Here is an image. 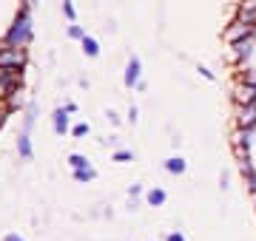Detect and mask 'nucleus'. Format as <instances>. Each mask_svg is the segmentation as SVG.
Returning a JSON list of instances; mask_svg holds the SVG:
<instances>
[{
  "label": "nucleus",
  "instance_id": "1",
  "mask_svg": "<svg viewBox=\"0 0 256 241\" xmlns=\"http://www.w3.org/2000/svg\"><path fill=\"white\" fill-rule=\"evenodd\" d=\"M29 40H32V17H29V6H23L15 26L6 34V43L9 46H29Z\"/></svg>",
  "mask_w": 256,
  "mask_h": 241
},
{
  "label": "nucleus",
  "instance_id": "2",
  "mask_svg": "<svg viewBox=\"0 0 256 241\" xmlns=\"http://www.w3.org/2000/svg\"><path fill=\"white\" fill-rule=\"evenodd\" d=\"M26 63V48L23 46H6L0 48V68H23Z\"/></svg>",
  "mask_w": 256,
  "mask_h": 241
},
{
  "label": "nucleus",
  "instance_id": "3",
  "mask_svg": "<svg viewBox=\"0 0 256 241\" xmlns=\"http://www.w3.org/2000/svg\"><path fill=\"white\" fill-rule=\"evenodd\" d=\"M231 51H234V63L245 65L248 60H251V54H254V34H251V37H245V40L231 43Z\"/></svg>",
  "mask_w": 256,
  "mask_h": 241
},
{
  "label": "nucleus",
  "instance_id": "4",
  "mask_svg": "<svg viewBox=\"0 0 256 241\" xmlns=\"http://www.w3.org/2000/svg\"><path fill=\"white\" fill-rule=\"evenodd\" d=\"M254 32H256V26L245 23V20H236V23H231V29L225 32V40H228V43H236V40H245V37H251Z\"/></svg>",
  "mask_w": 256,
  "mask_h": 241
},
{
  "label": "nucleus",
  "instance_id": "5",
  "mask_svg": "<svg viewBox=\"0 0 256 241\" xmlns=\"http://www.w3.org/2000/svg\"><path fill=\"white\" fill-rule=\"evenodd\" d=\"M0 88L6 94H12L15 88H20V68H0Z\"/></svg>",
  "mask_w": 256,
  "mask_h": 241
},
{
  "label": "nucleus",
  "instance_id": "6",
  "mask_svg": "<svg viewBox=\"0 0 256 241\" xmlns=\"http://www.w3.org/2000/svg\"><path fill=\"white\" fill-rule=\"evenodd\" d=\"M139 71H142L139 57H131V60H128V65H125V77H122L125 88H137V82H139Z\"/></svg>",
  "mask_w": 256,
  "mask_h": 241
},
{
  "label": "nucleus",
  "instance_id": "7",
  "mask_svg": "<svg viewBox=\"0 0 256 241\" xmlns=\"http://www.w3.org/2000/svg\"><path fill=\"white\" fill-rule=\"evenodd\" d=\"M239 128H256V102L251 105H242V111H239Z\"/></svg>",
  "mask_w": 256,
  "mask_h": 241
},
{
  "label": "nucleus",
  "instance_id": "8",
  "mask_svg": "<svg viewBox=\"0 0 256 241\" xmlns=\"http://www.w3.org/2000/svg\"><path fill=\"white\" fill-rule=\"evenodd\" d=\"M234 99H236L239 105H251V102H256V88L248 85V82H242L236 88V96H234Z\"/></svg>",
  "mask_w": 256,
  "mask_h": 241
},
{
  "label": "nucleus",
  "instance_id": "9",
  "mask_svg": "<svg viewBox=\"0 0 256 241\" xmlns=\"http://www.w3.org/2000/svg\"><path fill=\"white\" fill-rule=\"evenodd\" d=\"M51 122H54V130L63 136V133L68 130V111H66V108H57L54 116H51Z\"/></svg>",
  "mask_w": 256,
  "mask_h": 241
},
{
  "label": "nucleus",
  "instance_id": "10",
  "mask_svg": "<svg viewBox=\"0 0 256 241\" xmlns=\"http://www.w3.org/2000/svg\"><path fill=\"white\" fill-rule=\"evenodd\" d=\"M185 159H182V156H171L168 162H165V170H168V173H174V176H182V173H185Z\"/></svg>",
  "mask_w": 256,
  "mask_h": 241
},
{
  "label": "nucleus",
  "instance_id": "11",
  "mask_svg": "<svg viewBox=\"0 0 256 241\" xmlns=\"http://www.w3.org/2000/svg\"><path fill=\"white\" fill-rule=\"evenodd\" d=\"M17 153H20L23 159H32V139H29V130L20 133V139H17Z\"/></svg>",
  "mask_w": 256,
  "mask_h": 241
},
{
  "label": "nucleus",
  "instance_id": "12",
  "mask_svg": "<svg viewBox=\"0 0 256 241\" xmlns=\"http://www.w3.org/2000/svg\"><path fill=\"white\" fill-rule=\"evenodd\" d=\"M145 199H148V204H151V207H162V204H165V199H168V193L162 190V187H154V190H148Z\"/></svg>",
  "mask_w": 256,
  "mask_h": 241
},
{
  "label": "nucleus",
  "instance_id": "13",
  "mask_svg": "<svg viewBox=\"0 0 256 241\" xmlns=\"http://www.w3.org/2000/svg\"><path fill=\"white\" fill-rule=\"evenodd\" d=\"M80 43H83V51H85V57H97V54H100V43H97L94 37H88V34H85V37H83V40H80Z\"/></svg>",
  "mask_w": 256,
  "mask_h": 241
},
{
  "label": "nucleus",
  "instance_id": "14",
  "mask_svg": "<svg viewBox=\"0 0 256 241\" xmlns=\"http://www.w3.org/2000/svg\"><path fill=\"white\" fill-rule=\"evenodd\" d=\"M97 170L94 167H83V170H74V182H94Z\"/></svg>",
  "mask_w": 256,
  "mask_h": 241
},
{
  "label": "nucleus",
  "instance_id": "15",
  "mask_svg": "<svg viewBox=\"0 0 256 241\" xmlns=\"http://www.w3.org/2000/svg\"><path fill=\"white\" fill-rule=\"evenodd\" d=\"M68 165H71V170H83V167H91V165H88V159H85V156H80V153H71V156H68Z\"/></svg>",
  "mask_w": 256,
  "mask_h": 241
},
{
  "label": "nucleus",
  "instance_id": "16",
  "mask_svg": "<svg viewBox=\"0 0 256 241\" xmlns=\"http://www.w3.org/2000/svg\"><path fill=\"white\" fill-rule=\"evenodd\" d=\"M242 167H245V179H248V187H251V193H256V170L248 165V162H242Z\"/></svg>",
  "mask_w": 256,
  "mask_h": 241
},
{
  "label": "nucleus",
  "instance_id": "17",
  "mask_svg": "<svg viewBox=\"0 0 256 241\" xmlns=\"http://www.w3.org/2000/svg\"><path fill=\"white\" fill-rule=\"evenodd\" d=\"M131 159H134L131 150H117V153H114V162H131Z\"/></svg>",
  "mask_w": 256,
  "mask_h": 241
},
{
  "label": "nucleus",
  "instance_id": "18",
  "mask_svg": "<svg viewBox=\"0 0 256 241\" xmlns=\"http://www.w3.org/2000/svg\"><path fill=\"white\" fill-rule=\"evenodd\" d=\"M68 37H74V40H83L85 32L80 29V26H68Z\"/></svg>",
  "mask_w": 256,
  "mask_h": 241
},
{
  "label": "nucleus",
  "instance_id": "19",
  "mask_svg": "<svg viewBox=\"0 0 256 241\" xmlns=\"http://www.w3.org/2000/svg\"><path fill=\"white\" fill-rule=\"evenodd\" d=\"M88 122H80V125H74V130H71V133H74V136H85V133H88Z\"/></svg>",
  "mask_w": 256,
  "mask_h": 241
},
{
  "label": "nucleus",
  "instance_id": "20",
  "mask_svg": "<svg viewBox=\"0 0 256 241\" xmlns=\"http://www.w3.org/2000/svg\"><path fill=\"white\" fill-rule=\"evenodd\" d=\"M63 12H66L68 20H74V17H77V15H74V6H71V0H63Z\"/></svg>",
  "mask_w": 256,
  "mask_h": 241
},
{
  "label": "nucleus",
  "instance_id": "21",
  "mask_svg": "<svg viewBox=\"0 0 256 241\" xmlns=\"http://www.w3.org/2000/svg\"><path fill=\"white\" fill-rule=\"evenodd\" d=\"M242 82H248V85H254V88H256V74H254V71H248V74H242Z\"/></svg>",
  "mask_w": 256,
  "mask_h": 241
},
{
  "label": "nucleus",
  "instance_id": "22",
  "mask_svg": "<svg viewBox=\"0 0 256 241\" xmlns=\"http://www.w3.org/2000/svg\"><path fill=\"white\" fill-rule=\"evenodd\" d=\"M165 241H185V236L177 230V233H168V239H165Z\"/></svg>",
  "mask_w": 256,
  "mask_h": 241
},
{
  "label": "nucleus",
  "instance_id": "23",
  "mask_svg": "<svg viewBox=\"0 0 256 241\" xmlns=\"http://www.w3.org/2000/svg\"><path fill=\"white\" fill-rule=\"evenodd\" d=\"M199 74H202L205 80H214V71H211V68H205V65H199Z\"/></svg>",
  "mask_w": 256,
  "mask_h": 241
},
{
  "label": "nucleus",
  "instance_id": "24",
  "mask_svg": "<svg viewBox=\"0 0 256 241\" xmlns=\"http://www.w3.org/2000/svg\"><path fill=\"white\" fill-rule=\"evenodd\" d=\"M3 241H26V239H23V236H17V233H9Z\"/></svg>",
  "mask_w": 256,
  "mask_h": 241
},
{
  "label": "nucleus",
  "instance_id": "25",
  "mask_svg": "<svg viewBox=\"0 0 256 241\" xmlns=\"http://www.w3.org/2000/svg\"><path fill=\"white\" fill-rule=\"evenodd\" d=\"M3 119H6V108L0 105V125H3Z\"/></svg>",
  "mask_w": 256,
  "mask_h": 241
},
{
  "label": "nucleus",
  "instance_id": "26",
  "mask_svg": "<svg viewBox=\"0 0 256 241\" xmlns=\"http://www.w3.org/2000/svg\"><path fill=\"white\" fill-rule=\"evenodd\" d=\"M254 199H256V193H254Z\"/></svg>",
  "mask_w": 256,
  "mask_h": 241
}]
</instances>
